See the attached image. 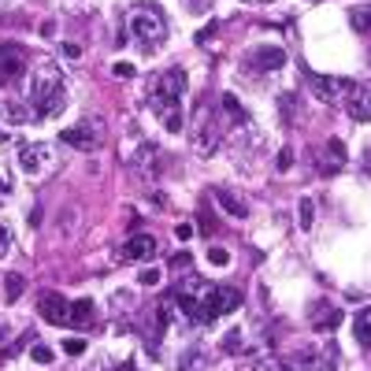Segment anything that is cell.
I'll list each match as a JSON object with an SVG mask.
<instances>
[{
	"mask_svg": "<svg viewBox=\"0 0 371 371\" xmlns=\"http://www.w3.org/2000/svg\"><path fill=\"white\" fill-rule=\"evenodd\" d=\"M0 342H8V327H0Z\"/></svg>",
	"mask_w": 371,
	"mask_h": 371,
	"instance_id": "cell-36",
	"label": "cell"
},
{
	"mask_svg": "<svg viewBox=\"0 0 371 371\" xmlns=\"http://www.w3.org/2000/svg\"><path fill=\"white\" fill-rule=\"evenodd\" d=\"M208 260L223 267V264H230V252H227V249H215V246H212V249H208Z\"/></svg>",
	"mask_w": 371,
	"mask_h": 371,
	"instance_id": "cell-28",
	"label": "cell"
},
{
	"mask_svg": "<svg viewBox=\"0 0 371 371\" xmlns=\"http://www.w3.org/2000/svg\"><path fill=\"white\" fill-rule=\"evenodd\" d=\"M352 331H357V342H360V346H371V309L357 312V320H352Z\"/></svg>",
	"mask_w": 371,
	"mask_h": 371,
	"instance_id": "cell-19",
	"label": "cell"
},
{
	"mask_svg": "<svg viewBox=\"0 0 371 371\" xmlns=\"http://www.w3.org/2000/svg\"><path fill=\"white\" fill-rule=\"evenodd\" d=\"M8 119L23 123V119H26V108H23V104H8Z\"/></svg>",
	"mask_w": 371,
	"mask_h": 371,
	"instance_id": "cell-33",
	"label": "cell"
},
{
	"mask_svg": "<svg viewBox=\"0 0 371 371\" xmlns=\"http://www.w3.org/2000/svg\"><path fill=\"white\" fill-rule=\"evenodd\" d=\"M189 264H193V260H189V252H178V256H171V271H189Z\"/></svg>",
	"mask_w": 371,
	"mask_h": 371,
	"instance_id": "cell-29",
	"label": "cell"
},
{
	"mask_svg": "<svg viewBox=\"0 0 371 371\" xmlns=\"http://www.w3.org/2000/svg\"><path fill=\"white\" fill-rule=\"evenodd\" d=\"M126 34L141 45L145 52H156L167 41V19L156 4H134V12L126 15Z\"/></svg>",
	"mask_w": 371,
	"mask_h": 371,
	"instance_id": "cell-3",
	"label": "cell"
},
{
	"mask_svg": "<svg viewBox=\"0 0 371 371\" xmlns=\"http://www.w3.org/2000/svg\"><path fill=\"white\" fill-rule=\"evenodd\" d=\"M26 104L30 115L52 119L63 104H67V86H63V71L52 60H38L26 75Z\"/></svg>",
	"mask_w": 371,
	"mask_h": 371,
	"instance_id": "cell-1",
	"label": "cell"
},
{
	"mask_svg": "<svg viewBox=\"0 0 371 371\" xmlns=\"http://www.w3.org/2000/svg\"><path fill=\"white\" fill-rule=\"evenodd\" d=\"M93 312H97V304H93V301H86V297H82V301H75V304H71V320H67V327H78V331L89 327V323H93Z\"/></svg>",
	"mask_w": 371,
	"mask_h": 371,
	"instance_id": "cell-17",
	"label": "cell"
},
{
	"mask_svg": "<svg viewBox=\"0 0 371 371\" xmlns=\"http://www.w3.org/2000/svg\"><path fill=\"white\" fill-rule=\"evenodd\" d=\"M294 167V149H283L278 152V171H289Z\"/></svg>",
	"mask_w": 371,
	"mask_h": 371,
	"instance_id": "cell-30",
	"label": "cell"
},
{
	"mask_svg": "<svg viewBox=\"0 0 371 371\" xmlns=\"http://www.w3.org/2000/svg\"><path fill=\"white\" fill-rule=\"evenodd\" d=\"M63 352H67V357H82V352H86V342H82V338H67V342H63Z\"/></svg>",
	"mask_w": 371,
	"mask_h": 371,
	"instance_id": "cell-26",
	"label": "cell"
},
{
	"mask_svg": "<svg viewBox=\"0 0 371 371\" xmlns=\"http://www.w3.org/2000/svg\"><path fill=\"white\" fill-rule=\"evenodd\" d=\"M130 164L141 171V178H156V171H160V149H156V145H141V149L130 156Z\"/></svg>",
	"mask_w": 371,
	"mask_h": 371,
	"instance_id": "cell-13",
	"label": "cell"
},
{
	"mask_svg": "<svg viewBox=\"0 0 371 371\" xmlns=\"http://www.w3.org/2000/svg\"><path fill=\"white\" fill-rule=\"evenodd\" d=\"M349 115L360 123H371V86H357V93L349 97Z\"/></svg>",
	"mask_w": 371,
	"mask_h": 371,
	"instance_id": "cell-14",
	"label": "cell"
},
{
	"mask_svg": "<svg viewBox=\"0 0 371 371\" xmlns=\"http://www.w3.org/2000/svg\"><path fill=\"white\" fill-rule=\"evenodd\" d=\"M23 67H26V52L19 45H0V86L15 82L23 75Z\"/></svg>",
	"mask_w": 371,
	"mask_h": 371,
	"instance_id": "cell-11",
	"label": "cell"
},
{
	"mask_svg": "<svg viewBox=\"0 0 371 371\" xmlns=\"http://www.w3.org/2000/svg\"><path fill=\"white\" fill-rule=\"evenodd\" d=\"M249 4H267V0H249Z\"/></svg>",
	"mask_w": 371,
	"mask_h": 371,
	"instance_id": "cell-37",
	"label": "cell"
},
{
	"mask_svg": "<svg viewBox=\"0 0 371 371\" xmlns=\"http://www.w3.org/2000/svg\"><path fill=\"white\" fill-rule=\"evenodd\" d=\"M219 108L230 115V123H234V126H249V115H246V108L238 104V97H234V93H223V97H219Z\"/></svg>",
	"mask_w": 371,
	"mask_h": 371,
	"instance_id": "cell-18",
	"label": "cell"
},
{
	"mask_svg": "<svg viewBox=\"0 0 371 371\" xmlns=\"http://www.w3.org/2000/svg\"><path fill=\"white\" fill-rule=\"evenodd\" d=\"M101 119H82V123H75V126H67V130L60 134V141L63 145H71V149H82V152H93L97 145H101Z\"/></svg>",
	"mask_w": 371,
	"mask_h": 371,
	"instance_id": "cell-6",
	"label": "cell"
},
{
	"mask_svg": "<svg viewBox=\"0 0 371 371\" xmlns=\"http://www.w3.org/2000/svg\"><path fill=\"white\" fill-rule=\"evenodd\" d=\"M286 371H334V352L323 349V352H294L289 360H283Z\"/></svg>",
	"mask_w": 371,
	"mask_h": 371,
	"instance_id": "cell-9",
	"label": "cell"
},
{
	"mask_svg": "<svg viewBox=\"0 0 371 371\" xmlns=\"http://www.w3.org/2000/svg\"><path fill=\"white\" fill-rule=\"evenodd\" d=\"M112 75H115V78H134V63L115 60V63H112Z\"/></svg>",
	"mask_w": 371,
	"mask_h": 371,
	"instance_id": "cell-27",
	"label": "cell"
},
{
	"mask_svg": "<svg viewBox=\"0 0 371 371\" xmlns=\"http://www.w3.org/2000/svg\"><path fill=\"white\" fill-rule=\"evenodd\" d=\"M23 289H26V278H23V275H8V278H4V301L15 304V301L23 297Z\"/></svg>",
	"mask_w": 371,
	"mask_h": 371,
	"instance_id": "cell-21",
	"label": "cell"
},
{
	"mask_svg": "<svg viewBox=\"0 0 371 371\" xmlns=\"http://www.w3.org/2000/svg\"><path fill=\"white\" fill-rule=\"evenodd\" d=\"M215 201L223 204V212H227V215H234V219H246V204H241V201H234V197L227 193V189H215Z\"/></svg>",
	"mask_w": 371,
	"mask_h": 371,
	"instance_id": "cell-20",
	"label": "cell"
},
{
	"mask_svg": "<svg viewBox=\"0 0 371 371\" xmlns=\"http://www.w3.org/2000/svg\"><path fill=\"white\" fill-rule=\"evenodd\" d=\"M156 283H160V271H152V267L141 271V286H156Z\"/></svg>",
	"mask_w": 371,
	"mask_h": 371,
	"instance_id": "cell-34",
	"label": "cell"
},
{
	"mask_svg": "<svg viewBox=\"0 0 371 371\" xmlns=\"http://www.w3.org/2000/svg\"><path fill=\"white\" fill-rule=\"evenodd\" d=\"M349 23L357 26V30H364V34H368V30H371V4H368V8H352Z\"/></svg>",
	"mask_w": 371,
	"mask_h": 371,
	"instance_id": "cell-22",
	"label": "cell"
},
{
	"mask_svg": "<svg viewBox=\"0 0 371 371\" xmlns=\"http://www.w3.org/2000/svg\"><path fill=\"white\" fill-rule=\"evenodd\" d=\"M342 164H346V145H342V141H327V145H323V160H320V167L331 175V171H338Z\"/></svg>",
	"mask_w": 371,
	"mask_h": 371,
	"instance_id": "cell-16",
	"label": "cell"
},
{
	"mask_svg": "<svg viewBox=\"0 0 371 371\" xmlns=\"http://www.w3.org/2000/svg\"><path fill=\"white\" fill-rule=\"evenodd\" d=\"M8 249H12V230H8L4 223H0V256H4Z\"/></svg>",
	"mask_w": 371,
	"mask_h": 371,
	"instance_id": "cell-32",
	"label": "cell"
},
{
	"mask_svg": "<svg viewBox=\"0 0 371 371\" xmlns=\"http://www.w3.org/2000/svg\"><path fill=\"white\" fill-rule=\"evenodd\" d=\"M38 312H41V320H45V323H52V327H63V323L71 320V304L63 301L60 294H52V289H45V294H41Z\"/></svg>",
	"mask_w": 371,
	"mask_h": 371,
	"instance_id": "cell-10",
	"label": "cell"
},
{
	"mask_svg": "<svg viewBox=\"0 0 371 371\" xmlns=\"http://www.w3.org/2000/svg\"><path fill=\"white\" fill-rule=\"evenodd\" d=\"M338 323H342V309H334V304H323V301L312 309V327H315V331H334Z\"/></svg>",
	"mask_w": 371,
	"mask_h": 371,
	"instance_id": "cell-15",
	"label": "cell"
},
{
	"mask_svg": "<svg viewBox=\"0 0 371 371\" xmlns=\"http://www.w3.org/2000/svg\"><path fill=\"white\" fill-rule=\"evenodd\" d=\"M175 238H178V241H189V238H193V223H178V227H175Z\"/></svg>",
	"mask_w": 371,
	"mask_h": 371,
	"instance_id": "cell-31",
	"label": "cell"
},
{
	"mask_svg": "<svg viewBox=\"0 0 371 371\" xmlns=\"http://www.w3.org/2000/svg\"><path fill=\"white\" fill-rule=\"evenodd\" d=\"M0 193H12V186L4 182V175H0Z\"/></svg>",
	"mask_w": 371,
	"mask_h": 371,
	"instance_id": "cell-35",
	"label": "cell"
},
{
	"mask_svg": "<svg viewBox=\"0 0 371 371\" xmlns=\"http://www.w3.org/2000/svg\"><path fill=\"white\" fill-rule=\"evenodd\" d=\"M182 97H186V71L171 67L152 82V97H149V108L164 119V126L171 134L182 130Z\"/></svg>",
	"mask_w": 371,
	"mask_h": 371,
	"instance_id": "cell-2",
	"label": "cell"
},
{
	"mask_svg": "<svg viewBox=\"0 0 371 371\" xmlns=\"http://www.w3.org/2000/svg\"><path fill=\"white\" fill-rule=\"evenodd\" d=\"M312 219H315V204L312 201H301V204H297V223H301V230H309Z\"/></svg>",
	"mask_w": 371,
	"mask_h": 371,
	"instance_id": "cell-23",
	"label": "cell"
},
{
	"mask_svg": "<svg viewBox=\"0 0 371 371\" xmlns=\"http://www.w3.org/2000/svg\"><path fill=\"white\" fill-rule=\"evenodd\" d=\"M30 360L34 364H52V349L49 346H30Z\"/></svg>",
	"mask_w": 371,
	"mask_h": 371,
	"instance_id": "cell-24",
	"label": "cell"
},
{
	"mask_svg": "<svg viewBox=\"0 0 371 371\" xmlns=\"http://www.w3.org/2000/svg\"><path fill=\"white\" fill-rule=\"evenodd\" d=\"M189 141L201 156H212L223 141V119H219V108L215 104H197L193 108V119H189Z\"/></svg>",
	"mask_w": 371,
	"mask_h": 371,
	"instance_id": "cell-4",
	"label": "cell"
},
{
	"mask_svg": "<svg viewBox=\"0 0 371 371\" xmlns=\"http://www.w3.org/2000/svg\"><path fill=\"white\" fill-rule=\"evenodd\" d=\"M256 371H286V364L278 357H260L256 360Z\"/></svg>",
	"mask_w": 371,
	"mask_h": 371,
	"instance_id": "cell-25",
	"label": "cell"
},
{
	"mask_svg": "<svg viewBox=\"0 0 371 371\" xmlns=\"http://www.w3.org/2000/svg\"><path fill=\"white\" fill-rule=\"evenodd\" d=\"M160 249V241L152 238V234H130V238L123 241L119 249V260H126V264H141V260H152Z\"/></svg>",
	"mask_w": 371,
	"mask_h": 371,
	"instance_id": "cell-7",
	"label": "cell"
},
{
	"mask_svg": "<svg viewBox=\"0 0 371 371\" xmlns=\"http://www.w3.org/2000/svg\"><path fill=\"white\" fill-rule=\"evenodd\" d=\"M246 67L260 71V75H267V71H283L286 67V49H278V45H260V49H252L246 56Z\"/></svg>",
	"mask_w": 371,
	"mask_h": 371,
	"instance_id": "cell-8",
	"label": "cell"
},
{
	"mask_svg": "<svg viewBox=\"0 0 371 371\" xmlns=\"http://www.w3.org/2000/svg\"><path fill=\"white\" fill-rule=\"evenodd\" d=\"M49 145H23V152H19V167L26 171V175H38V171L49 167Z\"/></svg>",
	"mask_w": 371,
	"mask_h": 371,
	"instance_id": "cell-12",
	"label": "cell"
},
{
	"mask_svg": "<svg viewBox=\"0 0 371 371\" xmlns=\"http://www.w3.org/2000/svg\"><path fill=\"white\" fill-rule=\"evenodd\" d=\"M309 75V82L315 89V97H320L323 104H349V97L357 93L360 82H352V78H334V75H312V71H304Z\"/></svg>",
	"mask_w": 371,
	"mask_h": 371,
	"instance_id": "cell-5",
	"label": "cell"
}]
</instances>
